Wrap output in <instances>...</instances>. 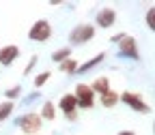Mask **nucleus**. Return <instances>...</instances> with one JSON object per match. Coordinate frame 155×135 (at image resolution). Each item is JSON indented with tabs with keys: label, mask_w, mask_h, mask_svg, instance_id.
<instances>
[{
	"label": "nucleus",
	"mask_w": 155,
	"mask_h": 135,
	"mask_svg": "<svg viewBox=\"0 0 155 135\" xmlns=\"http://www.w3.org/2000/svg\"><path fill=\"white\" fill-rule=\"evenodd\" d=\"M41 124H43V120L37 111H28L22 118H17V127L24 135H37V131H41Z\"/></svg>",
	"instance_id": "obj_1"
},
{
	"label": "nucleus",
	"mask_w": 155,
	"mask_h": 135,
	"mask_svg": "<svg viewBox=\"0 0 155 135\" xmlns=\"http://www.w3.org/2000/svg\"><path fill=\"white\" fill-rule=\"evenodd\" d=\"M95 36V26L93 24H78L69 32V43L71 45H84Z\"/></svg>",
	"instance_id": "obj_2"
},
{
	"label": "nucleus",
	"mask_w": 155,
	"mask_h": 135,
	"mask_svg": "<svg viewBox=\"0 0 155 135\" xmlns=\"http://www.w3.org/2000/svg\"><path fill=\"white\" fill-rule=\"evenodd\" d=\"M119 45V56L121 58H129V60H140V52H138V41L129 34H123Z\"/></svg>",
	"instance_id": "obj_3"
},
{
	"label": "nucleus",
	"mask_w": 155,
	"mask_h": 135,
	"mask_svg": "<svg viewBox=\"0 0 155 135\" xmlns=\"http://www.w3.org/2000/svg\"><path fill=\"white\" fill-rule=\"evenodd\" d=\"M73 96H75V105L80 109H91L95 105V92L91 90L88 84H78Z\"/></svg>",
	"instance_id": "obj_4"
},
{
	"label": "nucleus",
	"mask_w": 155,
	"mask_h": 135,
	"mask_svg": "<svg viewBox=\"0 0 155 135\" xmlns=\"http://www.w3.org/2000/svg\"><path fill=\"white\" fill-rule=\"evenodd\" d=\"M50 36H52V26H50L48 19H37L32 24V28L28 30V39L37 41V43H45Z\"/></svg>",
	"instance_id": "obj_5"
},
{
	"label": "nucleus",
	"mask_w": 155,
	"mask_h": 135,
	"mask_svg": "<svg viewBox=\"0 0 155 135\" xmlns=\"http://www.w3.org/2000/svg\"><path fill=\"white\" fill-rule=\"evenodd\" d=\"M119 101H123L125 105H129L131 109L140 111V114H149V111H151L149 103H144V101H142V94H138V92L125 90V92H121V94H119Z\"/></svg>",
	"instance_id": "obj_6"
},
{
	"label": "nucleus",
	"mask_w": 155,
	"mask_h": 135,
	"mask_svg": "<svg viewBox=\"0 0 155 135\" xmlns=\"http://www.w3.org/2000/svg\"><path fill=\"white\" fill-rule=\"evenodd\" d=\"M17 56H19V47L17 45H5V47H0V64L2 67H9L17 60Z\"/></svg>",
	"instance_id": "obj_7"
},
{
	"label": "nucleus",
	"mask_w": 155,
	"mask_h": 135,
	"mask_svg": "<svg viewBox=\"0 0 155 135\" xmlns=\"http://www.w3.org/2000/svg\"><path fill=\"white\" fill-rule=\"evenodd\" d=\"M114 22H116V11L114 9H101V11H97V26L99 28H110V26H114Z\"/></svg>",
	"instance_id": "obj_8"
},
{
	"label": "nucleus",
	"mask_w": 155,
	"mask_h": 135,
	"mask_svg": "<svg viewBox=\"0 0 155 135\" xmlns=\"http://www.w3.org/2000/svg\"><path fill=\"white\" fill-rule=\"evenodd\" d=\"M99 103L106 107V109H112L116 103H119V92H114L112 88L108 90V92H104V94H99Z\"/></svg>",
	"instance_id": "obj_9"
},
{
	"label": "nucleus",
	"mask_w": 155,
	"mask_h": 135,
	"mask_svg": "<svg viewBox=\"0 0 155 135\" xmlns=\"http://www.w3.org/2000/svg\"><path fill=\"white\" fill-rule=\"evenodd\" d=\"M58 107H61L65 114H73V111L78 109V105H75V96H73V94H63L61 101H58Z\"/></svg>",
	"instance_id": "obj_10"
},
{
	"label": "nucleus",
	"mask_w": 155,
	"mask_h": 135,
	"mask_svg": "<svg viewBox=\"0 0 155 135\" xmlns=\"http://www.w3.org/2000/svg\"><path fill=\"white\" fill-rule=\"evenodd\" d=\"M106 60V54L101 52V54H97V56H93L91 58V60H86L84 64H78V71L75 73H88L93 67H97V64H99V62H104Z\"/></svg>",
	"instance_id": "obj_11"
},
{
	"label": "nucleus",
	"mask_w": 155,
	"mask_h": 135,
	"mask_svg": "<svg viewBox=\"0 0 155 135\" xmlns=\"http://www.w3.org/2000/svg\"><path fill=\"white\" fill-rule=\"evenodd\" d=\"M91 90L95 92V94H104V92H108L110 90V80H108V77H97V80L91 84Z\"/></svg>",
	"instance_id": "obj_12"
},
{
	"label": "nucleus",
	"mask_w": 155,
	"mask_h": 135,
	"mask_svg": "<svg viewBox=\"0 0 155 135\" xmlns=\"http://www.w3.org/2000/svg\"><path fill=\"white\" fill-rule=\"evenodd\" d=\"M39 116H41V120L45 118V120H54L56 118V105L52 103V101H43V105H41V114H39Z\"/></svg>",
	"instance_id": "obj_13"
},
{
	"label": "nucleus",
	"mask_w": 155,
	"mask_h": 135,
	"mask_svg": "<svg viewBox=\"0 0 155 135\" xmlns=\"http://www.w3.org/2000/svg\"><path fill=\"white\" fill-rule=\"evenodd\" d=\"M58 69H61L63 73H67V75H73V73L78 71V60H73V58H67V60H63L61 64H58Z\"/></svg>",
	"instance_id": "obj_14"
},
{
	"label": "nucleus",
	"mask_w": 155,
	"mask_h": 135,
	"mask_svg": "<svg viewBox=\"0 0 155 135\" xmlns=\"http://www.w3.org/2000/svg\"><path fill=\"white\" fill-rule=\"evenodd\" d=\"M67 58H71V47H61V49H56L52 54V60L61 64L63 60H67Z\"/></svg>",
	"instance_id": "obj_15"
},
{
	"label": "nucleus",
	"mask_w": 155,
	"mask_h": 135,
	"mask_svg": "<svg viewBox=\"0 0 155 135\" xmlns=\"http://www.w3.org/2000/svg\"><path fill=\"white\" fill-rule=\"evenodd\" d=\"M13 109H15L13 101H2V103H0V122H2V120H7L9 116L13 114Z\"/></svg>",
	"instance_id": "obj_16"
},
{
	"label": "nucleus",
	"mask_w": 155,
	"mask_h": 135,
	"mask_svg": "<svg viewBox=\"0 0 155 135\" xmlns=\"http://www.w3.org/2000/svg\"><path fill=\"white\" fill-rule=\"evenodd\" d=\"M50 77H52V73H50V71H43V73H39V75L35 77V86H37V88H41V86H43V84L50 80Z\"/></svg>",
	"instance_id": "obj_17"
},
{
	"label": "nucleus",
	"mask_w": 155,
	"mask_h": 135,
	"mask_svg": "<svg viewBox=\"0 0 155 135\" xmlns=\"http://www.w3.org/2000/svg\"><path fill=\"white\" fill-rule=\"evenodd\" d=\"M22 94V86H13V88H9L7 92H5V96H7V101H13L15 96H19Z\"/></svg>",
	"instance_id": "obj_18"
},
{
	"label": "nucleus",
	"mask_w": 155,
	"mask_h": 135,
	"mask_svg": "<svg viewBox=\"0 0 155 135\" xmlns=\"http://www.w3.org/2000/svg\"><path fill=\"white\" fill-rule=\"evenodd\" d=\"M147 24H149V30H155V9L153 7L147 13Z\"/></svg>",
	"instance_id": "obj_19"
},
{
	"label": "nucleus",
	"mask_w": 155,
	"mask_h": 135,
	"mask_svg": "<svg viewBox=\"0 0 155 135\" xmlns=\"http://www.w3.org/2000/svg\"><path fill=\"white\" fill-rule=\"evenodd\" d=\"M37 62H39V56H37V54H35V56H30V62L24 67V75H28V73H30V71L37 67Z\"/></svg>",
	"instance_id": "obj_20"
},
{
	"label": "nucleus",
	"mask_w": 155,
	"mask_h": 135,
	"mask_svg": "<svg viewBox=\"0 0 155 135\" xmlns=\"http://www.w3.org/2000/svg\"><path fill=\"white\" fill-rule=\"evenodd\" d=\"M75 118H78V114H75V111H73V114H67V120H69V122H73Z\"/></svg>",
	"instance_id": "obj_21"
},
{
	"label": "nucleus",
	"mask_w": 155,
	"mask_h": 135,
	"mask_svg": "<svg viewBox=\"0 0 155 135\" xmlns=\"http://www.w3.org/2000/svg\"><path fill=\"white\" fill-rule=\"evenodd\" d=\"M119 135H136V133H134V131H121Z\"/></svg>",
	"instance_id": "obj_22"
},
{
	"label": "nucleus",
	"mask_w": 155,
	"mask_h": 135,
	"mask_svg": "<svg viewBox=\"0 0 155 135\" xmlns=\"http://www.w3.org/2000/svg\"><path fill=\"white\" fill-rule=\"evenodd\" d=\"M37 135H39V133H37Z\"/></svg>",
	"instance_id": "obj_23"
}]
</instances>
